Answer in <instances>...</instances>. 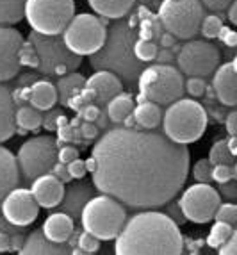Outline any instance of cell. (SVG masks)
<instances>
[{"label": "cell", "instance_id": "cell-1", "mask_svg": "<svg viewBox=\"0 0 237 255\" xmlns=\"http://www.w3.org/2000/svg\"><path fill=\"white\" fill-rule=\"evenodd\" d=\"M93 184L123 205L153 209L173 200L189 173V150L164 134L111 128L95 143Z\"/></svg>", "mask_w": 237, "mask_h": 255}, {"label": "cell", "instance_id": "cell-2", "mask_svg": "<svg viewBox=\"0 0 237 255\" xmlns=\"http://www.w3.org/2000/svg\"><path fill=\"white\" fill-rule=\"evenodd\" d=\"M115 239L118 255H178L184 250L178 225L159 211H144L125 220Z\"/></svg>", "mask_w": 237, "mask_h": 255}, {"label": "cell", "instance_id": "cell-3", "mask_svg": "<svg viewBox=\"0 0 237 255\" xmlns=\"http://www.w3.org/2000/svg\"><path fill=\"white\" fill-rule=\"evenodd\" d=\"M135 32L127 21H118L111 27L106 41L91 57V66L97 70L115 73L125 81H135L141 73V61L135 59L132 47L135 41Z\"/></svg>", "mask_w": 237, "mask_h": 255}, {"label": "cell", "instance_id": "cell-4", "mask_svg": "<svg viewBox=\"0 0 237 255\" xmlns=\"http://www.w3.org/2000/svg\"><path fill=\"white\" fill-rule=\"evenodd\" d=\"M161 122L168 139L187 146L203 136L207 127V113L195 100L178 98L173 104H169Z\"/></svg>", "mask_w": 237, "mask_h": 255}, {"label": "cell", "instance_id": "cell-5", "mask_svg": "<svg viewBox=\"0 0 237 255\" xmlns=\"http://www.w3.org/2000/svg\"><path fill=\"white\" fill-rule=\"evenodd\" d=\"M82 229L95 238L109 241L118 236L123 223L127 220V211L116 198L109 195L91 196L81 213Z\"/></svg>", "mask_w": 237, "mask_h": 255}, {"label": "cell", "instance_id": "cell-6", "mask_svg": "<svg viewBox=\"0 0 237 255\" xmlns=\"http://www.w3.org/2000/svg\"><path fill=\"white\" fill-rule=\"evenodd\" d=\"M139 102L148 100L157 106H169L184 95L182 73L171 64H153L141 70L137 77Z\"/></svg>", "mask_w": 237, "mask_h": 255}, {"label": "cell", "instance_id": "cell-7", "mask_svg": "<svg viewBox=\"0 0 237 255\" xmlns=\"http://www.w3.org/2000/svg\"><path fill=\"white\" fill-rule=\"evenodd\" d=\"M29 43L32 45L34 52L38 55V72L45 75H66L70 72H75L81 66L82 57L73 54L64 45L63 38L57 36H45L38 32H30Z\"/></svg>", "mask_w": 237, "mask_h": 255}, {"label": "cell", "instance_id": "cell-8", "mask_svg": "<svg viewBox=\"0 0 237 255\" xmlns=\"http://www.w3.org/2000/svg\"><path fill=\"white\" fill-rule=\"evenodd\" d=\"M75 14L73 0H27L25 18L34 32L59 36Z\"/></svg>", "mask_w": 237, "mask_h": 255}, {"label": "cell", "instance_id": "cell-9", "mask_svg": "<svg viewBox=\"0 0 237 255\" xmlns=\"http://www.w3.org/2000/svg\"><path fill=\"white\" fill-rule=\"evenodd\" d=\"M203 5L200 0H164L159 7V20L166 32L175 38L191 39L200 30Z\"/></svg>", "mask_w": 237, "mask_h": 255}, {"label": "cell", "instance_id": "cell-10", "mask_svg": "<svg viewBox=\"0 0 237 255\" xmlns=\"http://www.w3.org/2000/svg\"><path fill=\"white\" fill-rule=\"evenodd\" d=\"M106 36L107 29L102 20L88 13L73 14L66 29L63 30L64 45L77 55H93L100 50Z\"/></svg>", "mask_w": 237, "mask_h": 255}, {"label": "cell", "instance_id": "cell-11", "mask_svg": "<svg viewBox=\"0 0 237 255\" xmlns=\"http://www.w3.org/2000/svg\"><path fill=\"white\" fill-rule=\"evenodd\" d=\"M18 170L23 179L32 182L41 175L48 173L57 162V145L50 136H38L25 141L16 153Z\"/></svg>", "mask_w": 237, "mask_h": 255}, {"label": "cell", "instance_id": "cell-12", "mask_svg": "<svg viewBox=\"0 0 237 255\" xmlns=\"http://www.w3.org/2000/svg\"><path fill=\"white\" fill-rule=\"evenodd\" d=\"M175 57H177L178 72L189 77H209L220 64V50L212 43L200 39L186 43L184 47H180Z\"/></svg>", "mask_w": 237, "mask_h": 255}, {"label": "cell", "instance_id": "cell-13", "mask_svg": "<svg viewBox=\"0 0 237 255\" xmlns=\"http://www.w3.org/2000/svg\"><path fill=\"white\" fill-rule=\"evenodd\" d=\"M220 204V193L209 182L189 186L178 200V207L182 211L184 218L195 223H209L214 218Z\"/></svg>", "mask_w": 237, "mask_h": 255}, {"label": "cell", "instance_id": "cell-14", "mask_svg": "<svg viewBox=\"0 0 237 255\" xmlns=\"http://www.w3.org/2000/svg\"><path fill=\"white\" fill-rule=\"evenodd\" d=\"M2 216L16 227H27L36 221L39 216V205L34 200L30 189L14 187L5 195V198L0 204Z\"/></svg>", "mask_w": 237, "mask_h": 255}, {"label": "cell", "instance_id": "cell-15", "mask_svg": "<svg viewBox=\"0 0 237 255\" xmlns=\"http://www.w3.org/2000/svg\"><path fill=\"white\" fill-rule=\"evenodd\" d=\"M23 38L11 25H0V82L16 77L20 72V48Z\"/></svg>", "mask_w": 237, "mask_h": 255}, {"label": "cell", "instance_id": "cell-16", "mask_svg": "<svg viewBox=\"0 0 237 255\" xmlns=\"http://www.w3.org/2000/svg\"><path fill=\"white\" fill-rule=\"evenodd\" d=\"M30 193H32L34 200L38 202L39 207L52 209L57 207L61 204V200H63L64 184L52 173H45L32 180Z\"/></svg>", "mask_w": 237, "mask_h": 255}, {"label": "cell", "instance_id": "cell-17", "mask_svg": "<svg viewBox=\"0 0 237 255\" xmlns=\"http://www.w3.org/2000/svg\"><path fill=\"white\" fill-rule=\"evenodd\" d=\"M214 93L220 98L223 106L234 107L237 104V86H236V61L225 63L214 70V81H212Z\"/></svg>", "mask_w": 237, "mask_h": 255}, {"label": "cell", "instance_id": "cell-18", "mask_svg": "<svg viewBox=\"0 0 237 255\" xmlns=\"http://www.w3.org/2000/svg\"><path fill=\"white\" fill-rule=\"evenodd\" d=\"M86 88L95 91V104L102 107L106 106L113 97L121 93V81L115 73L98 70L89 79H86Z\"/></svg>", "mask_w": 237, "mask_h": 255}, {"label": "cell", "instance_id": "cell-19", "mask_svg": "<svg viewBox=\"0 0 237 255\" xmlns=\"http://www.w3.org/2000/svg\"><path fill=\"white\" fill-rule=\"evenodd\" d=\"M21 255H64L72 254V248L68 243L50 241L43 230H34L32 234L23 241V247L20 248Z\"/></svg>", "mask_w": 237, "mask_h": 255}, {"label": "cell", "instance_id": "cell-20", "mask_svg": "<svg viewBox=\"0 0 237 255\" xmlns=\"http://www.w3.org/2000/svg\"><path fill=\"white\" fill-rule=\"evenodd\" d=\"M20 182V170H18L16 155L9 152L5 146H0V204L11 189Z\"/></svg>", "mask_w": 237, "mask_h": 255}, {"label": "cell", "instance_id": "cell-21", "mask_svg": "<svg viewBox=\"0 0 237 255\" xmlns=\"http://www.w3.org/2000/svg\"><path fill=\"white\" fill-rule=\"evenodd\" d=\"M43 234L50 241L66 243L73 234V220L66 213H54L45 220L43 223Z\"/></svg>", "mask_w": 237, "mask_h": 255}, {"label": "cell", "instance_id": "cell-22", "mask_svg": "<svg viewBox=\"0 0 237 255\" xmlns=\"http://www.w3.org/2000/svg\"><path fill=\"white\" fill-rule=\"evenodd\" d=\"M91 196H93V189L89 184H73L68 189H64V196L59 205H63V213L81 218L82 207Z\"/></svg>", "mask_w": 237, "mask_h": 255}, {"label": "cell", "instance_id": "cell-23", "mask_svg": "<svg viewBox=\"0 0 237 255\" xmlns=\"http://www.w3.org/2000/svg\"><path fill=\"white\" fill-rule=\"evenodd\" d=\"M14 132H16V122H14L13 95L5 86L0 84V143L13 137Z\"/></svg>", "mask_w": 237, "mask_h": 255}, {"label": "cell", "instance_id": "cell-24", "mask_svg": "<svg viewBox=\"0 0 237 255\" xmlns=\"http://www.w3.org/2000/svg\"><path fill=\"white\" fill-rule=\"evenodd\" d=\"M27 97H29L30 106L38 111H48L57 104V90L48 81L34 82L27 91Z\"/></svg>", "mask_w": 237, "mask_h": 255}, {"label": "cell", "instance_id": "cell-25", "mask_svg": "<svg viewBox=\"0 0 237 255\" xmlns=\"http://www.w3.org/2000/svg\"><path fill=\"white\" fill-rule=\"evenodd\" d=\"M134 2L135 0H88V4L95 13L109 20L123 18L132 9Z\"/></svg>", "mask_w": 237, "mask_h": 255}, {"label": "cell", "instance_id": "cell-26", "mask_svg": "<svg viewBox=\"0 0 237 255\" xmlns=\"http://www.w3.org/2000/svg\"><path fill=\"white\" fill-rule=\"evenodd\" d=\"M132 116L135 120V125L146 128V130H152L157 125L161 124L162 120V111L161 106H157L148 100H143V102L137 104V107L132 109Z\"/></svg>", "mask_w": 237, "mask_h": 255}, {"label": "cell", "instance_id": "cell-27", "mask_svg": "<svg viewBox=\"0 0 237 255\" xmlns=\"http://www.w3.org/2000/svg\"><path fill=\"white\" fill-rule=\"evenodd\" d=\"M84 86H86V79L81 73L70 72V73H66V75H61L59 82L55 84V90H57V102L66 106L68 100L81 93Z\"/></svg>", "mask_w": 237, "mask_h": 255}, {"label": "cell", "instance_id": "cell-28", "mask_svg": "<svg viewBox=\"0 0 237 255\" xmlns=\"http://www.w3.org/2000/svg\"><path fill=\"white\" fill-rule=\"evenodd\" d=\"M134 109V100L128 93H118L106 104V115L111 122L121 124L128 115H132Z\"/></svg>", "mask_w": 237, "mask_h": 255}, {"label": "cell", "instance_id": "cell-29", "mask_svg": "<svg viewBox=\"0 0 237 255\" xmlns=\"http://www.w3.org/2000/svg\"><path fill=\"white\" fill-rule=\"evenodd\" d=\"M27 0H0V25H14L25 16Z\"/></svg>", "mask_w": 237, "mask_h": 255}, {"label": "cell", "instance_id": "cell-30", "mask_svg": "<svg viewBox=\"0 0 237 255\" xmlns=\"http://www.w3.org/2000/svg\"><path fill=\"white\" fill-rule=\"evenodd\" d=\"M14 122L18 128L23 130H38L43 124V115L32 106H21L14 111Z\"/></svg>", "mask_w": 237, "mask_h": 255}, {"label": "cell", "instance_id": "cell-31", "mask_svg": "<svg viewBox=\"0 0 237 255\" xmlns=\"http://www.w3.org/2000/svg\"><path fill=\"white\" fill-rule=\"evenodd\" d=\"M234 227L229 225V223H223V221H216L214 225H212L211 232H209V238H207V245L211 248H220L227 239L230 238V234L234 232Z\"/></svg>", "mask_w": 237, "mask_h": 255}, {"label": "cell", "instance_id": "cell-32", "mask_svg": "<svg viewBox=\"0 0 237 255\" xmlns=\"http://www.w3.org/2000/svg\"><path fill=\"white\" fill-rule=\"evenodd\" d=\"M157 45L150 39H135L134 47H132V52H134L135 59L141 61V63H148V61H153L157 55Z\"/></svg>", "mask_w": 237, "mask_h": 255}, {"label": "cell", "instance_id": "cell-33", "mask_svg": "<svg viewBox=\"0 0 237 255\" xmlns=\"http://www.w3.org/2000/svg\"><path fill=\"white\" fill-rule=\"evenodd\" d=\"M209 161L212 164H232L234 162V155L230 153L229 146H227V141H216L212 145L211 152H209Z\"/></svg>", "mask_w": 237, "mask_h": 255}, {"label": "cell", "instance_id": "cell-34", "mask_svg": "<svg viewBox=\"0 0 237 255\" xmlns=\"http://www.w3.org/2000/svg\"><path fill=\"white\" fill-rule=\"evenodd\" d=\"M98 248H100V239L84 230L77 238V248L72 250V254H95Z\"/></svg>", "mask_w": 237, "mask_h": 255}, {"label": "cell", "instance_id": "cell-35", "mask_svg": "<svg viewBox=\"0 0 237 255\" xmlns=\"http://www.w3.org/2000/svg\"><path fill=\"white\" fill-rule=\"evenodd\" d=\"M221 27H223V23H221L220 16H216V14H209V16L202 18L200 32H202L203 38L214 39V38H218V34H220Z\"/></svg>", "mask_w": 237, "mask_h": 255}, {"label": "cell", "instance_id": "cell-36", "mask_svg": "<svg viewBox=\"0 0 237 255\" xmlns=\"http://www.w3.org/2000/svg\"><path fill=\"white\" fill-rule=\"evenodd\" d=\"M237 168L236 164H212V180L218 184H223L227 180L236 179Z\"/></svg>", "mask_w": 237, "mask_h": 255}, {"label": "cell", "instance_id": "cell-37", "mask_svg": "<svg viewBox=\"0 0 237 255\" xmlns=\"http://www.w3.org/2000/svg\"><path fill=\"white\" fill-rule=\"evenodd\" d=\"M216 221H223V223H229V225L236 227L237 223V207L234 204H223L218 205L216 213H214Z\"/></svg>", "mask_w": 237, "mask_h": 255}, {"label": "cell", "instance_id": "cell-38", "mask_svg": "<svg viewBox=\"0 0 237 255\" xmlns=\"http://www.w3.org/2000/svg\"><path fill=\"white\" fill-rule=\"evenodd\" d=\"M193 177L198 182H211L212 180V162L209 159H200L193 166Z\"/></svg>", "mask_w": 237, "mask_h": 255}, {"label": "cell", "instance_id": "cell-39", "mask_svg": "<svg viewBox=\"0 0 237 255\" xmlns=\"http://www.w3.org/2000/svg\"><path fill=\"white\" fill-rule=\"evenodd\" d=\"M207 90V84L203 81V77H189L184 82V91L191 95V97H202Z\"/></svg>", "mask_w": 237, "mask_h": 255}, {"label": "cell", "instance_id": "cell-40", "mask_svg": "<svg viewBox=\"0 0 237 255\" xmlns=\"http://www.w3.org/2000/svg\"><path fill=\"white\" fill-rule=\"evenodd\" d=\"M20 64H27V66H32V68H38V55L34 52L32 45L25 43L21 45L20 48Z\"/></svg>", "mask_w": 237, "mask_h": 255}, {"label": "cell", "instance_id": "cell-41", "mask_svg": "<svg viewBox=\"0 0 237 255\" xmlns=\"http://www.w3.org/2000/svg\"><path fill=\"white\" fill-rule=\"evenodd\" d=\"M66 168H68V173H70V177H72V179H84L86 177V173H88V171H86V164H84V161H82V159H73V161H70L66 164Z\"/></svg>", "mask_w": 237, "mask_h": 255}, {"label": "cell", "instance_id": "cell-42", "mask_svg": "<svg viewBox=\"0 0 237 255\" xmlns=\"http://www.w3.org/2000/svg\"><path fill=\"white\" fill-rule=\"evenodd\" d=\"M77 113H79V118H82L84 122H93L95 124V120L100 115V107H98L97 104H86V106L81 107Z\"/></svg>", "mask_w": 237, "mask_h": 255}, {"label": "cell", "instance_id": "cell-43", "mask_svg": "<svg viewBox=\"0 0 237 255\" xmlns=\"http://www.w3.org/2000/svg\"><path fill=\"white\" fill-rule=\"evenodd\" d=\"M77 157H79V150H77L75 146L64 145V146H61V148H57V161L59 162L68 164V162L73 161V159H77Z\"/></svg>", "mask_w": 237, "mask_h": 255}, {"label": "cell", "instance_id": "cell-44", "mask_svg": "<svg viewBox=\"0 0 237 255\" xmlns=\"http://www.w3.org/2000/svg\"><path fill=\"white\" fill-rule=\"evenodd\" d=\"M218 254L220 255H236L237 254V232L234 230L230 238L218 248Z\"/></svg>", "mask_w": 237, "mask_h": 255}, {"label": "cell", "instance_id": "cell-45", "mask_svg": "<svg viewBox=\"0 0 237 255\" xmlns=\"http://www.w3.org/2000/svg\"><path fill=\"white\" fill-rule=\"evenodd\" d=\"M218 38H220L221 43H225L227 47H236V45H237V34H236V30L230 29V27H225V25L221 27Z\"/></svg>", "mask_w": 237, "mask_h": 255}, {"label": "cell", "instance_id": "cell-46", "mask_svg": "<svg viewBox=\"0 0 237 255\" xmlns=\"http://www.w3.org/2000/svg\"><path fill=\"white\" fill-rule=\"evenodd\" d=\"M61 115L59 109H48V113L43 116L41 127H45L47 130H55L57 128V116Z\"/></svg>", "mask_w": 237, "mask_h": 255}, {"label": "cell", "instance_id": "cell-47", "mask_svg": "<svg viewBox=\"0 0 237 255\" xmlns=\"http://www.w3.org/2000/svg\"><path fill=\"white\" fill-rule=\"evenodd\" d=\"M79 132H81L82 139H95L98 136V127L93 122H84L79 125Z\"/></svg>", "mask_w": 237, "mask_h": 255}, {"label": "cell", "instance_id": "cell-48", "mask_svg": "<svg viewBox=\"0 0 237 255\" xmlns=\"http://www.w3.org/2000/svg\"><path fill=\"white\" fill-rule=\"evenodd\" d=\"M50 173L54 175V177H57V179H59L63 184L72 180V177H70V173H68V168H66V164H64V162H59V161L55 162V164L52 166Z\"/></svg>", "mask_w": 237, "mask_h": 255}, {"label": "cell", "instance_id": "cell-49", "mask_svg": "<svg viewBox=\"0 0 237 255\" xmlns=\"http://www.w3.org/2000/svg\"><path fill=\"white\" fill-rule=\"evenodd\" d=\"M220 193L225 196V198H229V200H234L237 196V182L236 180H227L220 186Z\"/></svg>", "mask_w": 237, "mask_h": 255}, {"label": "cell", "instance_id": "cell-50", "mask_svg": "<svg viewBox=\"0 0 237 255\" xmlns=\"http://www.w3.org/2000/svg\"><path fill=\"white\" fill-rule=\"evenodd\" d=\"M232 2L234 0H200V4L205 5V7L211 9V11H223V9L229 7Z\"/></svg>", "mask_w": 237, "mask_h": 255}, {"label": "cell", "instance_id": "cell-51", "mask_svg": "<svg viewBox=\"0 0 237 255\" xmlns=\"http://www.w3.org/2000/svg\"><path fill=\"white\" fill-rule=\"evenodd\" d=\"M57 130V139H63L64 143H72V139H73V127L70 124L68 125H64V127H57L55 128Z\"/></svg>", "mask_w": 237, "mask_h": 255}, {"label": "cell", "instance_id": "cell-52", "mask_svg": "<svg viewBox=\"0 0 237 255\" xmlns=\"http://www.w3.org/2000/svg\"><path fill=\"white\" fill-rule=\"evenodd\" d=\"M225 125H227V132H229L230 136H237V113L236 111L229 113V116L225 120Z\"/></svg>", "mask_w": 237, "mask_h": 255}, {"label": "cell", "instance_id": "cell-53", "mask_svg": "<svg viewBox=\"0 0 237 255\" xmlns=\"http://www.w3.org/2000/svg\"><path fill=\"white\" fill-rule=\"evenodd\" d=\"M155 59L159 61V64H169L175 59V54L171 52V48H161V50H157Z\"/></svg>", "mask_w": 237, "mask_h": 255}, {"label": "cell", "instance_id": "cell-54", "mask_svg": "<svg viewBox=\"0 0 237 255\" xmlns=\"http://www.w3.org/2000/svg\"><path fill=\"white\" fill-rule=\"evenodd\" d=\"M159 43H161L162 48H171L177 43V38H175L173 34H169V32H164V34H161V38H159Z\"/></svg>", "mask_w": 237, "mask_h": 255}, {"label": "cell", "instance_id": "cell-55", "mask_svg": "<svg viewBox=\"0 0 237 255\" xmlns=\"http://www.w3.org/2000/svg\"><path fill=\"white\" fill-rule=\"evenodd\" d=\"M11 250V236L7 232L0 230V252H9Z\"/></svg>", "mask_w": 237, "mask_h": 255}, {"label": "cell", "instance_id": "cell-56", "mask_svg": "<svg viewBox=\"0 0 237 255\" xmlns=\"http://www.w3.org/2000/svg\"><path fill=\"white\" fill-rule=\"evenodd\" d=\"M23 236L20 234V232H14L13 236H11V250H16V252H20V248L23 247Z\"/></svg>", "mask_w": 237, "mask_h": 255}, {"label": "cell", "instance_id": "cell-57", "mask_svg": "<svg viewBox=\"0 0 237 255\" xmlns=\"http://www.w3.org/2000/svg\"><path fill=\"white\" fill-rule=\"evenodd\" d=\"M84 164H86V171H89V173H95V171H97V168H98V162H97V159H95L93 155H91L89 159H86Z\"/></svg>", "mask_w": 237, "mask_h": 255}, {"label": "cell", "instance_id": "cell-58", "mask_svg": "<svg viewBox=\"0 0 237 255\" xmlns=\"http://www.w3.org/2000/svg\"><path fill=\"white\" fill-rule=\"evenodd\" d=\"M225 141H227V146H229L230 153H232V155H236V153H237V137L230 136L229 139H225Z\"/></svg>", "mask_w": 237, "mask_h": 255}, {"label": "cell", "instance_id": "cell-59", "mask_svg": "<svg viewBox=\"0 0 237 255\" xmlns=\"http://www.w3.org/2000/svg\"><path fill=\"white\" fill-rule=\"evenodd\" d=\"M229 20L232 21V23H237V4L236 2H232V4L229 5Z\"/></svg>", "mask_w": 237, "mask_h": 255}, {"label": "cell", "instance_id": "cell-60", "mask_svg": "<svg viewBox=\"0 0 237 255\" xmlns=\"http://www.w3.org/2000/svg\"><path fill=\"white\" fill-rule=\"evenodd\" d=\"M13 227H16V225H13V223H9V221L5 220L4 216H0V230H2V232H7V230H11Z\"/></svg>", "mask_w": 237, "mask_h": 255}, {"label": "cell", "instance_id": "cell-61", "mask_svg": "<svg viewBox=\"0 0 237 255\" xmlns=\"http://www.w3.org/2000/svg\"><path fill=\"white\" fill-rule=\"evenodd\" d=\"M68 124H70V122H68V118L63 115V113H61V115L57 116V127H64V125H68Z\"/></svg>", "mask_w": 237, "mask_h": 255}]
</instances>
